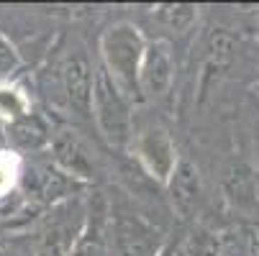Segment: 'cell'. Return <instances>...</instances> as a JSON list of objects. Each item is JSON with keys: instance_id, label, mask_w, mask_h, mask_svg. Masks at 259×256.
Segmentation results:
<instances>
[{"instance_id": "cell-3", "label": "cell", "mask_w": 259, "mask_h": 256, "mask_svg": "<svg viewBox=\"0 0 259 256\" xmlns=\"http://www.w3.org/2000/svg\"><path fill=\"white\" fill-rule=\"evenodd\" d=\"M88 223V205L80 197L59 200L36 238L33 256H69Z\"/></svg>"}, {"instance_id": "cell-15", "label": "cell", "mask_w": 259, "mask_h": 256, "mask_svg": "<svg viewBox=\"0 0 259 256\" xmlns=\"http://www.w3.org/2000/svg\"><path fill=\"white\" fill-rule=\"evenodd\" d=\"M21 177V159L13 151H0V197L13 192Z\"/></svg>"}, {"instance_id": "cell-14", "label": "cell", "mask_w": 259, "mask_h": 256, "mask_svg": "<svg viewBox=\"0 0 259 256\" xmlns=\"http://www.w3.org/2000/svg\"><path fill=\"white\" fill-rule=\"evenodd\" d=\"M21 67H23L21 52L16 49V44L8 39V36L0 31V85L13 82V77L18 75Z\"/></svg>"}, {"instance_id": "cell-10", "label": "cell", "mask_w": 259, "mask_h": 256, "mask_svg": "<svg viewBox=\"0 0 259 256\" xmlns=\"http://www.w3.org/2000/svg\"><path fill=\"white\" fill-rule=\"evenodd\" d=\"M69 256H110L108 243V210L105 205H98L88 210V223L72 248Z\"/></svg>"}, {"instance_id": "cell-5", "label": "cell", "mask_w": 259, "mask_h": 256, "mask_svg": "<svg viewBox=\"0 0 259 256\" xmlns=\"http://www.w3.org/2000/svg\"><path fill=\"white\" fill-rule=\"evenodd\" d=\"M131 149H134L139 167L146 172V177H152L159 185H167L177 162H180L177 146H175L169 131L162 126H144L141 131L134 133Z\"/></svg>"}, {"instance_id": "cell-8", "label": "cell", "mask_w": 259, "mask_h": 256, "mask_svg": "<svg viewBox=\"0 0 259 256\" xmlns=\"http://www.w3.org/2000/svg\"><path fill=\"white\" fill-rule=\"evenodd\" d=\"M49 146H52L54 167L62 174H67L69 179H75V182H90L93 179V174H95L93 159H90L88 149L82 146V141L72 131H57L52 136Z\"/></svg>"}, {"instance_id": "cell-1", "label": "cell", "mask_w": 259, "mask_h": 256, "mask_svg": "<svg viewBox=\"0 0 259 256\" xmlns=\"http://www.w3.org/2000/svg\"><path fill=\"white\" fill-rule=\"evenodd\" d=\"M146 41L144 31L128 21L113 23L100 36V67L131 103L139 100V67Z\"/></svg>"}, {"instance_id": "cell-17", "label": "cell", "mask_w": 259, "mask_h": 256, "mask_svg": "<svg viewBox=\"0 0 259 256\" xmlns=\"http://www.w3.org/2000/svg\"><path fill=\"white\" fill-rule=\"evenodd\" d=\"M0 256H3V251H0Z\"/></svg>"}, {"instance_id": "cell-16", "label": "cell", "mask_w": 259, "mask_h": 256, "mask_svg": "<svg viewBox=\"0 0 259 256\" xmlns=\"http://www.w3.org/2000/svg\"><path fill=\"white\" fill-rule=\"evenodd\" d=\"M256 138H259V128H256ZM256 149H259V143H256Z\"/></svg>"}, {"instance_id": "cell-6", "label": "cell", "mask_w": 259, "mask_h": 256, "mask_svg": "<svg viewBox=\"0 0 259 256\" xmlns=\"http://www.w3.org/2000/svg\"><path fill=\"white\" fill-rule=\"evenodd\" d=\"M175 80V52L167 39L146 41L139 67V100L154 103L164 97Z\"/></svg>"}, {"instance_id": "cell-13", "label": "cell", "mask_w": 259, "mask_h": 256, "mask_svg": "<svg viewBox=\"0 0 259 256\" xmlns=\"http://www.w3.org/2000/svg\"><path fill=\"white\" fill-rule=\"evenodd\" d=\"M157 18H159V23L164 28H169L175 33H185L195 23L198 8L195 6H182V3H177V6H159L157 8Z\"/></svg>"}, {"instance_id": "cell-11", "label": "cell", "mask_w": 259, "mask_h": 256, "mask_svg": "<svg viewBox=\"0 0 259 256\" xmlns=\"http://www.w3.org/2000/svg\"><path fill=\"white\" fill-rule=\"evenodd\" d=\"M8 138L18 146V149H41V146H47L52 141V133L47 128V123L39 118V116H23L13 123H8Z\"/></svg>"}, {"instance_id": "cell-12", "label": "cell", "mask_w": 259, "mask_h": 256, "mask_svg": "<svg viewBox=\"0 0 259 256\" xmlns=\"http://www.w3.org/2000/svg\"><path fill=\"white\" fill-rule=\"evenodd\" d=\"M28 113H31V103L23 95V90L16 87L13 82L0 85V118L6 123H13V121H18Z\"/></svg>"}, {"instance_id": "cell-4", "label": "cell", "mask_w": 259, "mask_h": 256, "mask_svg": "<svg viewBox=\"0 0 259 256\" xmlns=\"http://www.w3.org/2000/svg\"><path fill=\"white\" fill-rule=\"evenodd\" d=\"M110 256H159L162 233L131 210L108 213Z\"/></svg>"}, {"instance_id": "cell-2", "label": "cell", "mask_w": 259, "mask_h": 256, "mask_svg": "<svg viewBox=\"0 0 259 256\" xmlns=\"http://www.w3.org/2000/svg\"><path fill=\"white\" fill-rule=\"evenodd\" d=\"M90 118L95 121V128L108 141V146H113V149L131 146V138H134V103L116 87V82L105 75L103 67H95Z\"/></svg>"}, {"instance_id": "cell-7", "label": "cell", "mask_w": 259, "mask_h": 256, "mask_svg": "<svg viewBox=\"0 0 259 256\" xmlns=\"http://www.w3.org/2000/svg\"><path fill=\"white\" fill-rule=\"evenodd\" d=\"M93 82H95V67L85 46L75 44L62 62V90H64V100L69 105V111L77 118H90Z\"/></svg>"}, {"instance_id": "cell-9", "label": "cell", "mask_w": 259, "mask_h": 256, "mask_svg": "<svg viewBox=\"0 0 259 256\" xmlns=\"http://www.w3.org/2000/svg\"><path fill=\"white\" fill-rule=\"evenodd\" d=\"M169 190V200H172V208L182 215V218H188L198 202H200V195H203V187H200V174L198 169L190 164V162H185L180 159L169 182L164 185Z\"/></svg>"}]
</instances>
